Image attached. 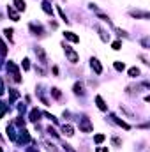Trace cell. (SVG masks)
<instances>
[{
	"mask_svg": "<svg viewBox=\"0 0 150 152\" xmlns=\"http://www.w3.org/2000/svg\"><path fill=\"white\" fill-rule=\"evenodd\" d=\"M97 152H108V149H104V147H99V149H97Z\"/></svg>",
	"mask_w": 150,
	"mask_h": 152,
	"instance_id": "obj_25",
	"label": "cell"
},
{
	"mask_svg": "<svg viewBox=\"0 0 150 152\" xmlns=\"http://www.w3.org/2000/svg\"><path fill=\"white\" fill-rule=\"evenodd\" d=\"M64 133H66L67 136H73V134H74V127H73V126H64Z\"/></svg>",
	"mask_w": 150,
	"mask_h": 152,
	"instance_id": "obj_12",
	"label": "cell"
},
{
	"mask_svg": "<svg viewBox=\"0 0 150 152\" xmlns=\"http://www.w3.org/2000/svg\"><path fill=\"white\" fill-rule=\"evenodd\" d=\"M7 14H9V16H11L14 21H18V20H20V14H18V12L12 9V7H7Z\"/></svg>",
	"mask_w": 150,
	"mask_h": 152,
	"instance_id": "obj_8",
	"label": "cell"
},
{
	"mask_svg": "<svg viewBox=\"0 0 150 152\" xmlns=\"http://www.w3.org/2000/svg\"><path fill=\"white\" fill-rule=\"evenodd\" d=\"M27 152H39V151H37V149H28Z\"/></svg>",
	"mask_w": 150,
	"mask_h": 152,
	"instance_id": "obj_27",
	"label": "cell"
},
{
	"mask_svg": "<svg viewBox=\"0 0 150 152\" xmlns=\"http://www.w3.org/2000/svg\"><path fill=\"white\" fill-rule=\"evenodd\" d=\"M104 142V134H97L95 136V143H103Z\"/></svg>",
	"mask_w": 150,
	"mask_h": 152,
	"instance_id": "obj_21",
	"label": "cell"
},
{
	"mask_svg": "<svg viewBox=\"0 0 150 152\" xmlns=\"http://www.w3.org/2000/svg\"><path fill=\"white\" fill-rule=\"evenodd\" d=\"M28 62H30L28 58H25V60H23V69H25V71H28V69H30V64H28Z\"/></svg>",
	"mask_w": 150,
	"mask_h": 152,
	"instance_id": "obj_20",
	"label": "cell"
},
{
	"mask_svg": "<svg viewBox=\"0 0 150 152\" xmlns=\"http://www.w3.org/2000/svg\"><path fill=\"white\" fill-rule=\"evenodd\" d=\"M51 94H53L57 99H60V92H58V88H51Z\"/></svg>",
	"mask_w": 150,
	"mask_h": 152,
	"instance_id": "obj_22",
	"label": "cell"
},
{
	"mask_svg": "<svg viewBox=\"0 0 150 152\" xmlns=\"http://www.w3.org/2000/svg\"><path fill=\"white\" fill-rule=\"evenodd\" d=\"M120 46H122L120 41H115V42H113V50H120Z\"/></svg>",
	"mask_w": 150,
	"mask_h": 152,
	"instance_id": "obj_24",
	"label": "cell"
},
{
	"mask_svg": "<svg viewBox=\"0 0 150 152\" xmlns=\"http://www.w3.org/2000/svg\"><path fill=\"white\" fill-rule=\"evenodd\" d=\"M64 51H66V55H67V58H69V62H73V64H76L78 62V55H76L74 51H73V48L71 46H64Z\"/></svg>",
	"mask_w": 150,
	"mask_h": 152,
	"instance_id": "obj_1",
	"label": "cell"
},
{
	"mask_svg": "<svg viewBox=\"0 0 150 152\" xmlns=\"http://www.w3.org/2000/svg\"><path fill=\"white\" fill-rule=\"evenodd\" d=\"M111 118H113V120H115V122H117V124H118V126H122V127H124V129H129V124H125V122H124V120H120V118H117V117H115V115H113Z\"/></svg>",
	"mask_w": 150,
	"mask_h": 152,
	"instance_id": "obj_13",
	"label": "cell"
},
{
	"mask_svg": "<svg viewBox=\"0 0 150 152\" xmlns=\"http://www.w3.org/2000/svg\"><path fill=\"white\" fill-rule=\"evenodd\" d=\"M5 53H7V48H5V44L0 41V55H2V57H5Z\"/></svg>",
	"mask_w": 150,
	"mask_h": 152,
	"instance_id": "obj_17",
	"label": "cell"
},
{
	"mask_svg": "<svg viewBox=\"0 0 150 152\" xmlns=\"http://www.w3.org/2000/svg\"><path fill=\"white\" fill-rule=\"evenodd\" d=\"M39 117H41V112H39L37 108H34V110L30 112V120H32V122H37Z\"/></svg>",
	"mask_w": 150,
	"mask_h": 152,
	"instance_id": "obj_6",
	"label": "cell"
},
{
	"mask_svg": "<svg viewBox=\"0 0 150 152\" xmlns=\"http://www.w3.org/2000/svg\"><path fill=\"white\" fill-rule=\"evenodd\" d=\"M14 7L18 11H25V0H14Z\"/></svg>",
	"mask_w": 150,
	"mask_h": 152,
	"instance_id": "obj_11",
	"label": "cell"
},
{
	"mask_svg": "<svg viewBox=\"0 0 150 152\" xmlns=\"http://www.w3.org/2000/svg\"><path fill=\"white\" fill-rule=\"evenodd\" d=\"M74 92L76 94H83V85L81 83H76L74 85Z\"/></svg>",
	"mask_w": 150,
	"mask_h": 152,
	"instance_id": "obj_15",
	"label": "cell"
},
{
	"mask_svg": "<svg viewBox=\"0 0 150 152\" xmlns=\"http://www.w3.org/2000/svg\"><path fill=\"white\" fill-rule=\"evenodd\" d=\"M0 152H2V149H0Z\"/></svg>",
	"mask_w": 150,
	"mask_h": 152,
	"instance_id": "obj_28",
	"label": "cell"
},
{
	"mask_svg": "<svg viewBox=\"0 0 150 152\" xmlns=\"http://www.w3.org/2000/svg\"><path fill=\"white\" fill-rule=\"evenodd\" d=\"M7 69L12 73V76H14V81H20V80H21V78H20V71H18V67H16L12 62H9V64H7Z\"/></svg>",
	"mask_w": 150,
	"mask_h": 152,
	"instance_id": "obj_2",
	"label": "cell"
},
{
	"mask_svg": "<svg viewBox=\"0 0 150 152\" xmlns=\"http://www.w3.org/2000/svg\"><path fill=\"white\" fill-rule=\"evenodd\" d=\"M4 94V85H2V80H0V96Z\"/></svg>",
	"mask_w": 150,
	"mask_h": 152,
	"instance_id": "obj_26",
	"label": "cell"
},
{
	"mask_svg": "<svg viewBox=\"0 0 150 152\" xmlns=\"http://www.w3.org/2000/svg\"><path fill=\"white\" fill-rule=\"evenodd\" d=\"M42 11H44L46 14H50V16H53V9H51V5H50V2H42Z\"/></svg>",
	"mask_w": 150,
	"mask_h": 152,
	"instance_id": "obj_7",
	"label": "cell"
},
{
	"mask_svg": "<svg viewBox=\"0 0 150 152\" xmlns=\"http://www.w3.org/2000/svg\"><path fill=\"white\" fill-rule=\"evenodd\" d=\"M64 36H66V39H69L71 42H78V41H79V37H78V36H74L73 32H66Z\"/></svg>",
	"mask_w": 150,
	"mask_h": 152,
	"instance_id": "obj_10",
	"label": "cell"
},
{
	"mask_svg": "<svg viewBox=\"0 0 150 152\" xmlns=\"http://www.w3.org/2000/svg\"><path fill=\"white\" fill-rule=\"evenodd\" d=\"M4 34H5V36L9 37V41L12 39V30H9V28H5V30H4Z\"/></svg>",
	"mask_w": 150,
	"mask_h": 152,
	"instance_id": "obj_23",
	"label": "cell"
},
{
	"mask_svg": "<svg viewBox=\"0 0 150 152\" xmlns=\"http://www.w3.org/2000/svg\"><path fill=\"white\" fill-rule=\"evenodd\" d=\"M20 142H23V143H27V142H30V134H28V131H20V138H18Z\"/></svg>",
	"mask_w": 150,
	"mask_h": 152,
	"instance_id": "obj_5",
	"label": "cell"
},
{
	"mask_svg": "<svg viewBox=\"0 0 150 152\" xmlns=\"http://www.w3.org/2000/svg\"><path fill=\"white\" fill-rule=\"evenodd\" d=\"M30 30H32V32H36L37 36H42V28H41V27H36V25H30Z\"/></svg>",
	"mask_w": 150,
	"mask_h": 152,
	"instance_id": "obj_14",
	"label": "cell"
},
{
	"mask_svg": "<svg viewBox=\"0 0 150 152\" xmlns=\"http://www.w3.org/2000/svg\"><path fill=\"white\" fill-rule=\"evenodd\" d=\"M90 62H92V69H94V71H95L97 75H101V73H103V67H101L99 60H97V58H92Z\"/></svg>",
	"mask_w": 150,
	"mask_h": 152,
	"instance_id": "obj_4",
	"label": "cell"
},
{
	"mask_svg": "<svg viewBox=\"0 0 150 152\" xmlns=\"http://www.w3.org/2000/svg\"><path fill=\"white\" fill-rule=\"evenodd\" d=\"M95 103H97V108H99V110L106 112V104H104V101H103V97H101V96H97V97H95Z\"/></svg>",
	"mask_w": 150,
	"mask_h": 152,
	"instance_id": "obj_9",
	"label": "cell"
},
{
	"mask_svg": "<svg viewBox=\"0 0 150 152\" xmlns=\"http://www.w3.org/2000/svg\"><path fill=\"white\" fill-rule=\"evenodd\" d=\"M79 129H81L83 133H90V131H92V124H90V120H88V118H83L81 124H79Z\"/></svg>",
	"mask_w": 150,
	"mask_h": 152,
	"instance_id": "obj_3",
	"label": "cell"
},
{
	"mask_svg": "<svg viewBox=\"0 0 150 152\" xmlns=\"http://www.w3.org/2000/svg\"><path fill=\"white\" fill-rule=\"evenodd\" d=\"M5 112H7V106H5L4 103H0V118L4 117V113H5Z\"/></svg>",
	"mask_w": 150,
	"mask_h": 152,
	"instance_id": "obj_19",
	"label": "cell"
},
{
	"mask_svg": "<svg viewBox=\"0 0 150 152\" xmlns=\"http://www.w3.org/2000/svg\"><path fill=\"white\" fill-rule=\"evenodd\" d=\"M124 67H125L124 62H115V69H117V71H124Z\"/></svg>",
	"mask_w": 150,
	"mask_h": 152,
	"instance_id": "obj_18",
	"label": "cell"
},
{
	"mask_svg": "<svg viewBox=\"0 0 150 152\" xmlns=\"http://www.w3.org/2000/svg\"><path fill=\"white\" fill-rule=\"evenodd\" d=\"M138 75H140V69H136V67H133V69H129V76H133V78H136Z\"/></svg>",
	"mask_w": 150,
	"mask_h": 152,
	"instance_id": "obj_16",
	"label": "cell"
}]
</instances>
